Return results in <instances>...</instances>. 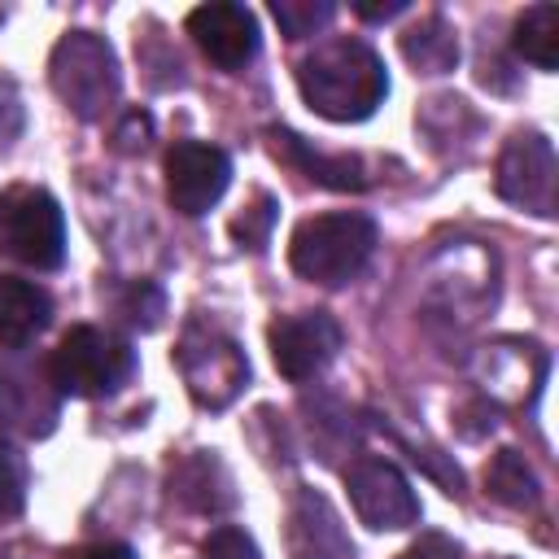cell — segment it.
<instances>
[{
    "instance_id": "cell-1",
    "label": "cell",
    "mask_w": 559,
    "mask_h": 559,
    "mask_svg": "<svg viewBox=\"0 0 559 559\" xmlns=\"http://www.w3.org/2000/svg\"><path fill=\"white\" fill-rule=\"evenodd\" d=\"M297 87L319 118L362 122L389 96V74L371 44H362L354 35H336V39L314 44L297 61Z\"/></svg>"
},
{
    "instance_id": "cell-2",
    "label": "cell",
    "mask_w": 559,
    "mask_h": 559,
    "mask_svg": "<svg viewBox=\"0 0 559 559\" xmlns=\"http://www.w3.org/2000/svg\"><path fill=\"white\" fill-rule=\"evenodd\" d=\"M371 253H376V223L358 210H332V214L301 218L288 240L293 271L323 288H341L354 275H362Z\"/></svg>"
},
{
    "instance_id": "cell-3",
    "label": "cell",
    "mask_w": 559,
    "mask_h": 559,
    "mask_svg": "<svg viewBox=\"0 0 559 559\" xmlns=\"http://www.w3.org/2000/svg\"><path fill=\"white\" fill-rule=\"evenodd\" d=\"M48 79H52V92L61 96V105L83 122H100L105 114H114L118 92H122L118 57L92 31H66L57 39V48L48 57Z\"/></svg>"
},
{
    "instance_id": "cell-4",
    "label": "cell",
    "mask_w": 559,
    "mask_h": 559,
    "mask_svg": "<svg viewBox=\"0 0 559 559\" xmlns=\"http://www.w3.org/2000/svg\"><path fill=\"white\" fill-rule=\"evenodd\" d=\"M48 371L61 397H109L135 376V349L109 328L79 323L48 354Z\"/></svg>"
},
{
    "instance_id": "cell-5",
    "label": "cell",
    "mask_w": 559,
    "mask_h": 559,
    "mask_svg": "<svg viewBox=\"0 0 559 559\" xmlns=\"http://www.w3.org/2000/svg\"><path fill=\"white\" fill-rule=\"evenodd\" d=\"M175 367L192 393L197 406L205 411H223L240 397V389L249 384V358L236 345V336H227L223 328L192 319L175 345Z\"/></svg>"
},
{
    "instance_id": "cell-6",
    "label": "cell",
    "mask_w": 559,
    "mask_h": 559,
    "mask_svg": "<svg viewBox=\"0 0 559 559\" xmlns=\"http://www.w3.org/2000/svg\"><path fill=\"white\" fill-rule=\"evenodd\" d=\"M0 253L35 271L66 262V214L52 192L31 183L0 192Z\"/></svg>"
},
{
    "instance_id": "cell-7",
    "label": "cell",
    "mask_w": 559,
    "mask_h": 559,
    "mask_svg": "<svg viewBox=\"0 0 559 559\" xmlns=\"http://www.w3.org/2000/svg\"><path fill=\"white\" fill-rule=\"evenodd\" d=\"M61 419V389L52 384L48 358L26 349L0 354V424L22 437H48Z\"/></svg>"
},
{
    "instance_id": "cell-8",
    "label": "cell",
    "mask_w": 559,
    "mask_h": 559,
    "mask_svg": "<svg viewBox=\"0 0 559 559\" xmlns=\"http://www.w3.org/2000/svg\"><path fill=\"white\" fill-rule=\"evenodd\" d=\"M493 188L502 201L537 214V218H555L559 205V162L555 148L542 131H515L502 153H498V170H493Z\"/></svg>"
},
{
    "instance_id": "cell-9",
    "label": "cell",
    "mask_w": 559,
    "mask_h": 559,
    "mask_svg": "<svg viewBox=\"0 0 559 559\" xmlns=\"http://www.w3.org/2000/svg\"><path fill=\"white\" fill-rule=\"evenodd\" d=\"M345 489H349L354 515L376 533L411 528L419 520V498H415L406 472L380 454H358L345 467Z\"/></svg>"
},
{
    "instance_id": "cell-10",
    "label": "cell",
    "mask_w": 559,
    "mask_h": 559,
    "mask_svg": "<svg viewBox=\"0 0 559 559\" xmlns=\"http://www.w3.org/2000/svg\"><path fill=\"white\" fill-rule=\"evenodd\" d=\"M266 345H271V362L284 380L306 384L314 380L341 349V323L328 310H297V314H280L266 328Z\"/></svg>"
},
{
    "instance_id": "cell-11",
    "label": "cell",
    "mask_w": 559,
    "mask_h": 559,
    "mask_svg": "<svg viewBox=\"0 0 559 559\" xmlns=\"http://www.w3.org/2000/svg\"><path fill=\"white\" fill-rule=\"evenodd\" d=\"M162 170H166V201L188 218L218 205V197L231 183V157L218 144H201V140L170 144Z\"/></svg>"
},
{
    "instance_id": "cell-12",
    "label": "cell",
    "mask_w": 559,
    "mask_h": 559,
    "mask_svg": "<svg viewBox=\"0 0 559 559\" xmlns=\"http://www.w3.org/2000/svg\"><path fill=\"white\" fill-rule=\"evenodd\" d=\"M183 26L218 70H245L258 57V17L236 0L197 4Z\"/></svg>"
},
{
    "instance_id": "cell-13",
    "label": "cell",
    "mask_w": 559,
    "mask_h": 559,
    "mask_svg": "<svg viewBox=\"0 0 559 559\" xmlns=\"http://www.w3.org/2000/svg\"><path fill=\"white\" fill-rule=\"evenodd\" d=\"M284 542L293 559H354V542L336 515V507L319 489H297L284 520Z\"/></svg>"
},
{
    "instance_id": "cell-14",
    "label": "cell",
    "mask_w": 559,
    "mask_h": 559,
    "mask_svg": "<svg viewBox=\"0 0 559 559\" xmlns=\"http://www.w3.org/2000/svg\"><path fill=\"white\" fill-rule=\"evenodd\" d=\"M271 148H275L280 162L297 166L306 179H314V183H323V188L358 192V188L371 183V166H367L362 157H354V153H319V148H310L297 131L275 127V131H271Z\"/></svg>"
},
{
    "instance_id": "cell-15",
    "label": "cell",
    "mask_w": 559,
    "mask_h": 559,
    "mask_svg": "<svg viewBox=\"0 0 559 559\" xmlns=\"http://www.w3.org/2000/svg\"><path fill=\"white\" fill-rule=\"evenodd\" d=\"M52 323V297L35 280L0 275V349H26Z\"/></svg>"
},
{
    "instance_id": "cell-16",
    "label": "cell",
    "mask_w": 559,
    "mask_h": 559,
    "mask_svg": "<svg viewBox=\"0 0 559 559\" xmlns=\"http://www.w3.org/2000/svg\"><path fill=\"white\" fill-rule=\"evenodd\" d=\"M170 498H179L188 511H201V515H218L236 502L231 476L214 459V450H197L170 467Z\"/></svg>"
},
{
    "instance_id": "cell-17",
    "label": "cell",
    "mask_w": 559,
    "mask_h": 559,
    "mask_svg": "<svg viewBox=\"0 0 559 559\" xmlns=\"http://www.w3.org/2000/svg\"><path fill=\"white\" fill-rule=\"evenodd\" d=\"M402 57L415 66V74H450L459 66V39L454 26L441 13L419 17L406 35H402Z\"/></svg>"
},
{
    "instance_id": "cell-18",
    "label": "cell",
    "mask_w": 559,
    "mask_h": 559,
    "mask_svg": "<svg viewBox=\"0 0 559 559\" xmlns=\"http://www.w3.org/2000/svg\"><path fill=\"white\" fill-rule=\"evenodd\" d=\"M511 48L515 57H524L528 66L537 70H555L559 66V4H528L520 17H515V31H511Z\"/></svg>"
},
{
    "instance_id": "cell-19",
    "label": "cell",
    "mask_w": 559,
    "mask_h": 559,
    "mask_svg": "<svg viewBox=\"0 0 559 559\" xmlns=\"http://www.w3.org/2000/svg\"><path fill=\"white\" fill-rule=\"evenodd\" d=\"M485 489L489 498H498L502 507H515V511H533L542 502V485H537V472L524 463L520 450H498L485 467Z\"/></svg>"
},
{
    "instance_id": "cell-20",
    "label": "cell",
    "mask_w": 559,
    "mask_h": 559,
    "mask_svg": "<svg viewBox=\"0 0 559 559\" xmlns=\"http://www.w3.org/2000/svg\"><path fill=\"white\" fill-rule=\"evenodd\" d=\"M26 485H31L26 459H22V450L0 432V520L22 515V507H26Z\"/></svg>"
},
{
    "instance_id": "cell-21",
    "label": "cell",
    "mask_w": 559,
    "mask_h": 559,
    "mask_svg": "<svg viewBox=\"0 0 559 559\" xmlns=\"http://www.w3.org/2000/svg\"><path fill=\"white\" fill-rule=\"evenodd\" d=\"M271 13H275V22L288 39H306V35H314L332 22L336 4L332 0H275Z\"/></svg>"
},
{
    "instance_id": "cell-22",
    "label": "cell",
    "mask_w": 559,
    "mask_h": 559,
    "mask_svg": "<svg viewBox=\"0 0 559 559\" xmlns=\"http://www.w3.org/2000/svg\"><path fill=\"white\" fill-rule=\"evenodd\" d=\"M271 223H275V197L258 192V197H253V205H249L245 214H236V218H231V236H236L245 249H262V245H266V236H271Z\"/></svg>"
},
{
    "instance_id": "cell-23",
    "label": "cell",
    "mask_w": 559,
    "mask_h": 559,
    "mask_svg": "<svg viewBox=\"0 0 559 559\" xmlns=\"http://www.w3.org/2000/svg\"><path fill=\"white\" fill-rule=\"evenodd\" d=\"M118 310L127 314V323H135V328H157L162 323V314H166V297H162V288L157 284H148V280H140V284H131L127 288V297L118 301Z\"/></svg>"
},
{
    "instance_id": "cell-24",
    "label": "cell",
    "mask_w": 559,
    "mask_h": 559,
    "mask_svg": "<svg viewBox=\"0 0 559 559\" xmlns=\"http://www.w3.org/2000/svg\"><path fill=\"white\" fill-rule=\"evenodd\" d=\"M201 555L205 559H262L258 546H253V537L245 528H236V524L210 528V537L201 542Z\"/></svg>"
},
{
    "instance_id": "cell-25",
    "label": "cell",
    "mask_w": 559,
    "mask_h": 559,
    "mask_svg": "<svg viewBox=\"0 0 559 559\" xmlns=\"http://www.w3.org/2000/svg\"><path fill=\"white\" fill-rule=\"evenodd\" d=\"M148 135H153V122H148V114H140V109H131L127 122L114 131V140H118L122 153H140V148L148 144Z\"/></svg>"
},
{
    "instance_id": "cell-26",
    "label": "cell",
    "mask_w": 559,
    "mask_h": 559,
    "mask_svg": "<svg viewBox=\"0 0 559 559\" xmlns=\"http://www.w3.org/2000/svg\"><path fill=\"white\" fill-rule=\"evenodd\" d=\"M397 559H459V546L445 533H424L419 542H411Z\"/></svg>"
},
{
    "instance_id": "cell-27",
    "label": "cell",
    "mask_w": 559,
    "mask_h": 559,
    "mask_svg": "<svg viewBox=\"0 0 559 559\" xmlns=\"http://www.w3.org/2000/svg\"><path fill=\"white\" fill-rule=\"evenodd\" d=\"M61 559H135V550L127 542H87V546L66 550Z\"/></svg>"
},
{
    "instance_id": "cell-28",
    "label": "cell",
    "mask_w": 559,
    "mask_h": 559,
    "mask_svg": "<svg viewBox=\"0 0 559 559\" xmlns=\"http://www.w3.org/2000/svg\"><path fill=\"white\" fill-rule=\"evenodd\" d=\"M22 131V105L13 100L9 87H0V144H9Z\"/></svg>"
},
{
    "instance_id": "cell-29",
    "label": "cell",
    "mask_w": 559,
    "mask_h": 559,
    "mask_svg": "<svg viewBox=\"0 0 559 559\" xmlns=\"http://www.w3.org/2000/svg\"><path fill=\"white\" fill-rule=\"evenodd\" d=\"M354 13H358V17H367V22H389V17L406 13V0H389V4H367V0H358V4H354Z\"/></svg>"
},
{
    "instance_id": "cell-30",
    "label": "cell",
    "mask_w": 559,
    "mask_h": 559,
    "mask_svg": "<svg viewBox=\"0 0 559 559\" xmlns=\"http://www.w3.org/2000/svg\"><path fill=\"white\" fill-rule=\"evenodd\" d=\"M489 559H507V555H489Z\"/></svg>"
}]
</instances>
